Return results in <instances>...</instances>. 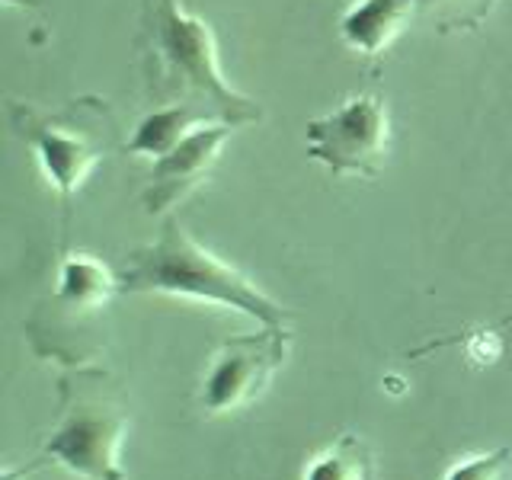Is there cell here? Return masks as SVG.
I'll list each match as a JSON object with an SVG mask.
<instances>
[{
  "label": "cell",
  "mask_w": 512,
  "mask_h": 480,
  "mask_svg": "<svg viewBox=\"0 0 512 480\" xmlns=\"http://www.w3.org/2000/svg\"><path fill=\"white\" fill-rule=\"evenodd\" d=\"M509 324H512V314H509V317H503V320H500V327H509Z\"/></svg>",
  "instance_id": "cell-14"
},
{
  "label": "cell",
  "mask_w": 512,
  "mask_h": 480,
  "mask_svg": "<svg viewBox=\"0 0 512 480\" xmlns=\"http://www.w3.org/2000/svg\"><path fill=\"white\" fill-rule=\"evenodd\" d=\"M119 292V276L90 253H71L61 260L52 295L42 298L26 317V340L39 359L64 368L90 365L103 356V314Z\"/></svg>",
  "instance_id": "cell-5"
},
{
  "label": "cell",
  "mask_w": 512,
  "mask_h": 480,
  "mask_svg": "<svg viewBox=\"0 0 512 480\" xmlns=\"http://www.w3.org/2000/svg\"><path fill=\"white\" fill-rule=\"evenodd\" d=\"M135 52L154 106H192L234 128L260 122V103L224 80L212 26L180 0H144Z\"/></svg>",
  "instance_id": "cell-1"
},
{
  "label": "cell",
  "mask_w": 512,
  "mask_h": 480,
  "mask_svg": "<svg viewBox=\"0 0 512 480\" xmlns=\"http://www.w3.org/2000/svg\"><path fill=\"white\" fill-rule=\"evenodd\" d=\"M125 432L128 400L119 381L96 365L64 368L58 375V416L39 458L84 480H125Z\"/></svg>",
  "instance_id": "cell-3"
},
{
  "label": "cell",
  "mask_w": 512,
  "mask_h": 480,
  "mask_svg": "<svg viewBox=\"0 0 512 480\" xmlns=\"http://www.w3.org/2000/svg\"><path fill=\"white\" fill-rule=\"evenodd\" d=\"M288 343H292V336H288L285 327H263L260 333H244L224 340L212 362H208V372L202 381V410L215 416L253 404L269 388L272 375L282 368L288 356Z\"/></svg>",
  "instance_id": "cell-7"
},
{
  "label": "cell",
  "mask_w": 512,
  "mask_h": 480,
  "mask_svg": "<svg viewBox=\"0 0 512 480\" xmlns=\"http://www.w3.org/2000/svg\"><path fill=\"white\" fill-rule=\"evenodd\" d=\"M496 0H413L416 16H429L442 32L477 29L487 20Z\"/></svg>",
  "instance_id": "cell-12"
},
{
  "label": "cell",
  "mask_w": 512,
  "mask_h": 480,
  "mask_svg": "<svg viewBox=\"0 0 512 480\" xmlns=\"http://www.w3.org/2000/svg\"><path fill=\"white\" fill-rule=\"evenodd\" d=\"M304 480H378L375 452L365 439L343 432L304 471Z\"/></svg>",
  "instance_id": "cell-11"
},
{
  "label": "cell",
  "mask_w": 512,
  "mask_h": 480,
  "mask_svg": "<svg viewBox=\"0 0 512 480\" xmlns=\"http://www.w3.org/2000/svg\"><path fill=\"white\" fill-rule=\"evenodd\" d=\"M202 125H212V119L205 112L192 106H154L151 116H144L135 128V135L125 141L128 157H164L173 151L189 132H196Z\"/></svg>",
  "instance_id": "cell-10"
},
{
  "label": "cell",
  "mask_w": 512,
  "mask_h": 480,
  "mask_svg": "<svg viewBox=\"0 0 512 480\" xmlns=\"http://www.w3.org/2000/svg\"><path fill=\"white\" fill-rule=\"evenodd\" d=\"M308 157L324 164L333 176H365L375 180L388 160L391 116L378 93L352 96L343 106L308 122Z\"/></svg>",
  "instance_id": "cell-6"
},
{
  "label": "cell",
  "mask_w": 512,
  "mask_h": 480,
  "mask_svg": "<svg viewBox=\"0 0 512 480\" xmlns=\"http://www.w3.org/2000/svg\"><path fill=\"white\" fill-rule=\"evenodd\" d=\"M7 112L13 132L29 144L48 186L58 192L64 208V228H68V208L74 192L87 183V176L100 160L125 148L119 138L116 112H112L109 100L93 93L74 96V100L55 109L10 100Z\"/></svg>",
  "instance_id": "cell-4"
},
{
  "label": "cell",
  "mask_w": 512,
  "mask_h": 480,
  "mask_svg": "<svg viewBox=\"0 0 512 480\" xmlns=\"http://www.w3.org/2000/svg\"><path fill=\"white\" fill-rule=\"evenodd\" d=\"M234 135V125L228 122H212L202 125L196 132H189L173 151L154 160L148 186L141 192V205L148 215H170L183 199L196 192L208 173L215 170L221 148Z\"/></svg>",
  "instance_id": "cell-8"
},
{
  "label": "cell",
  "mask_w": 512,
  "mask_h": 480,
  "mask_svg": "<svg viewBox=\"0 0 512 480\" xmlns=\"http://www.w3.org/2000/svg\"><path fill=\"white\" fill-rule=\"evenodd\" d=\"M445 480H512V448L500 445L493 452L461 458L448 468Z\"/></svg>",
  "instance_id": "cell-13"
},
{
  "label": "cell",
  "mask_w": 512,
  "mask_h": 480,
  "mask_svg": "<svg viewBox=\"0 0 512 480\" xmlns=\"http://www.w3.org/2000/svg\"><path fill=\"white\" fill-rule=\"evenodd\" d=\"M116 276L122 295H173L205 301L247 314L263 327H285L292 320V311L260 292L240 269L208 253L176 218L164 221L157 240L125 253Z\"/></svg>",
  "instance_id": "cell-2"
},
{
  "label": "cell",
  "mask_w": 512,
  "mask_h": 480,
  "mask_svg": "<svg viewBox=\"0 0 512 480\" xmlns=\"http://www.w3.org/2000/svg\"><path fill=\"white\" fill-rule=\"evenodd\" d=\"M410 20H416L413 0H362L343 16L340 32L356 52L378 55L410 26Z\"/></svg>",
  "instance_id": "cell-9"
}]
</instances>
